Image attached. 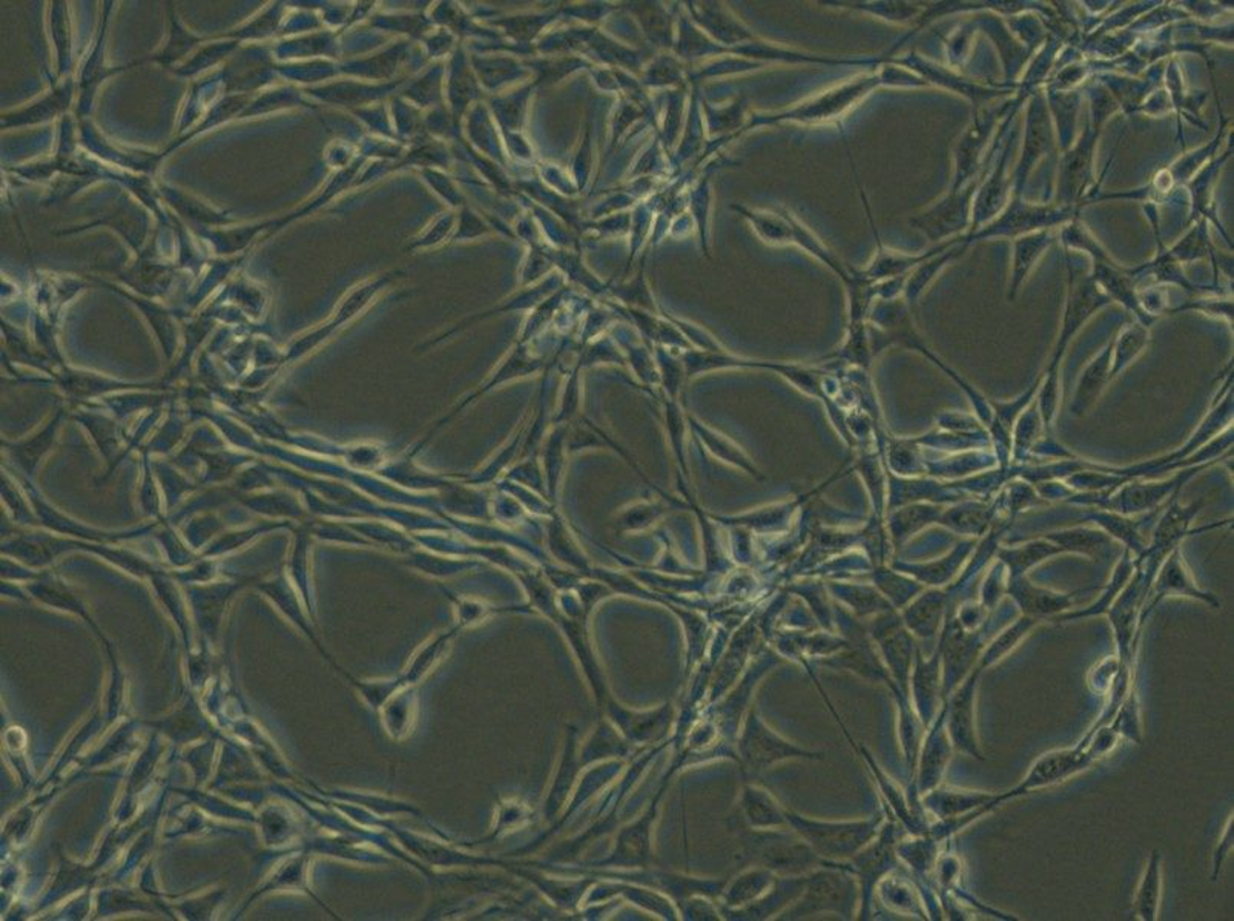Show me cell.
Masks as SVG:
<instances>
[{
	"instance_id": "6da1fadb",
	"label": "cell",
	"mask_w": 1234,
	"mask_h": 921,
	"mask_svg": "<svg viewBox=\"0 0 1234 921\" xmlns=\"http://www.w3.org/2000/svg\"><path fill=\"white\" fill-rule=\"evenodd\" d=\"M878 87H881L878 71L868 72V75L856 77V79L849 80L840 87H833L831 90L821 92V95L804 100L796 107L784 109V111L774 112V115L752 116L750 122L744 123L738 137L756 128L772 127V125L779 123H799L808 127V125L839 122Z\"/></svg>"
},
{
	"instance_id": "7a4b0ae2",
	"label": "cell",
	"mask_w": 1234,
	"mask_h": 921,
	"mask_svg": "<svg viewBox=\"0 0 1234 921\" xmlns=\"http://www.w3.org/2000/svg\"><path fill=\"white\" fill-rule=\"evenodd\" d=\"M1207 466H1200L1184 468L1177 472L1171 479L1156 481H1139V478L1128 479L1131 483L1121 484L1118 492H1095L1086 493L1082 498H1074L1078 504H1086V506L1099 507L1103 511H1110L1119 513V515H1135V513L1151 512L1159 507L1165 499H1171L1173 496L1181 493L1184 484H1187L1193 476L1200 474L1201 471Z\"/></svg>"
},
{
	"instance_id": "3957f363",
	"label": "cell",
	"mask_w": 1234,
	"mask_h": 921,
	"mask_svg": "<svg viewBox=\"0 0 1234 921\" xmlns=\"http://www.w3.org/2000/svg\"><path fill=\"white\" fill-rule=\"evenodd\" d=\"M1107 755V750L1104 749L1103 743L1090 734H1086L1074 749L1054 750L1050 753L1039 755L1023 782L1005 793L1006 798L1007 800L1021 798V795L1034 793V791L1067 782L1074 775L1083 773Z\"/></svg>"
},
{
	"instance_id": "277c9868",
	"label": "cell",
	"mask_w": 1234,
	"mask_h": 921,
	"mask_svg": "<svg viewBox=\"0 0 1234 921\" xmlns=\"http://www.w3.org/2000/svg\"><path fill=\"white\" fill-rule=\"evenodd\" d=\"M784 820L817 855L828 859L851 858L876 834V826L871 822H817L792 813H784Z\"/></svg>"
},
{
	"instance_id": "5b68a950",
	"label": "cell",
	"mask_w": 1234,
	"mask_h": 921,
	"mask_svg": "<svg viewBox=\"0 0 1234 921\" xmlns=\"http://www.w3.org/2000/svg\"><path fill=\"white\" fill-rule=\"evenodd\" d=\"M1165 597H1188V600L1203 602L1208 607L1221 608L1220 597L1215 593L1208 592V590L1201 588L1193 580L1181 547H1176L1175 551L1164 557L1158 572L1153 577L1147 600H1145L1144 607L1141 610V625H1144L1148 614Z\"/></svg>"
},
{
	"instance_id": "8992f818",
	"label": "cell",
	"mask_w": 1234,
	"mask_h": 921,
	"mask_svg": "<svg viewBox=\"0 0 1234 921\" xmlns=\"http://www.w3.org/2000/svg\"><path fill=\"white\" fill-rule=\"evenodd\" d=\"M981 673L983 670L977 665L957 685L946 705L945 721L948 723L946 730L954 749L980 761L985 759L977 737V689Z\"/></svg>"
},
{
	"instance_id": "52a82bcc",
	"label": "cell",
	"mask_w": 1234,
	"mask_h": 921,
	"mask_svg": "<svg viewBox=\"0 0 1234 921\" xmlns=\"http://www.w3.org/2000/svg\"><path fill=\"white\" fill-rule=\"evenodd\" d=\"M1108 301H1110V298L1104 295L1103 290L1096 288L1094 283L1084 280L1072 283L1062 333H1059L1058 343H1056L1054 355H1052L1050 365L1047 366L1046 375L1062 377L1059 367H1062L1063 357L1066 354L1070 338L1078 333L1079 327L1092 317V314Z\"/></svg>"
},
{
	"instance_id": "ba28073f",
	"label": "cell",
	"mask_w": 1234,
	"mask_h": 921,
	"mask_svg": "<svg viewBox=\"0 0 1234 921\" xmlns=\"http://www.w3.org/2000/svg\"><path fill=\"white\" fill-rule=\"evenodd\" d=\"M688 18L693 20L699 30L705 32L708 38L718 46L732 50V48L747 46L758 40L730 8L720 2H687Z\"/></svg>"
},
{
	"instance_id": "9c48e42d",
	"label": "cell",
	"mask_w": 1234,
	"mask_h": 921,
	"mask_svg": "<svg viewBox=\"0 0 1234 921\" xmlns=\"http://www.w3.org/2000/svg\"><path fill=\"white\" fill-rule=\"evenodd\" d=\"M1006 585L1007 593L1023 614L1038 621L1047 620V617L1054 620L1059 614L1070 612L1072 607H1075L1082 600V595L1090 590L1058 593L1054 590L1039 587V585L1031 583L1027 576L1009 577Z\"/></svg>"
},
{
	"instance_id": "30bf717a",
	"label": "cell",
	"mask_w": 1234,
	"mask_h": 921,
	"mask_svg": "<svg viewBox=\"0 0 1234 921\" xmlns=\"http://www.w3.org/2000/svg\"><path fill=\"white\" fill-rule=\"evenodd\" d=\"M752 854L763 866L783 874H797L816 864L817 854L807 842L787 835L764 834L752 840Z\"/></svg>"
},
{
	"instance_id": "8fae6325",
	"label": "cell",
	"mask_w": 1234,
	"mask_h": 921,
	"mask_svg": "<svg viewBox=\"0 0 1234 921\" xmlns=\"http://www.w3.org/2000/svg\"><path fill=\"white\" fill-rule=\"evenodd\" d=\"M1179 493L1173 496L1172 503L1168 504L1167 511L1161 516L1158 525H1156L1155 535L1152 537V543L1147 545L1145 552L1141 556L1155 557V559L1163 561L1165 556L1176 547H1181L1184 537L1188 536L1189 527L1193 521L1203 511L1207 499L1201 498L1196 503L1183 506L1179 503Z\"/></svg>"
},
{
	"instance_id": "7c38bea8",
	"label": "cell",
	"mask_w": 1234,
	"mask_h": 921,
	"mask_svg": "<svg viewBox=\"0 0 1234 921\" xmlns=\"http://www.w3.org/2000/svg\"><path fill=\"white\" fill-rule=\"evenodd\" d=\"M730 56H739V58L754 60V62L760 63L782 62L823 65V67H863V65L877 63L876 59H845L812 55V52L792 50V48L779 46V43L764 42L762 39L754 40V42L747 43V46L732 48Z\"/></svg>"
},
{
	"instance_id": "4fadbf2b",
	"label": "cell",
	"mask_w": 1234,
	"mask_h": 921,
	"mask_svg": "<svg viewBox=\"0 0 1234 921\" xmlns=\"http://www.w3.org/2000/svg\"><path fill=\"white\" fill-rule=\"evenodd\" d=\"M740 749H742L744 761L752 770H767V768L784 761V759L804 755L803 750L796 749V746L782 741L771 730H768L754 714L748 721Z\"/></svg>"
},
{
	"instance_id": "5bb4252c",
	"label": "cell",
	"mask_w": 1234,
	"mask_h": 921,
	"mask_svg": "<svg viewBox=\"0 0 1234 921\" xmlns=\"http://www.w3.org/2000/svg\"><path fill=\"white\" fill-rule=\"evenodd\" d=\"M1005 802V793L993 794L960 788H940L926 795V806L940 820L961 818L974 811H983L987 815Z\"/></svg>"
},
{
	"instance_id": "9a60e30c",
	"label": "cell",
	"mask_w": 1234,
	"mask_h": 921,
	"mask_svg": "<svg viewBox=\"0 0 1234 921\" xmlns=\"http://www.w3.org/2000/svg\"><path fill=\"white\" fill-rule=\"evenodd\" d=\"M852 887L845 877L839 874H817L808 884L807 895L802 903L791 909V917H803L812 912L829 911L843 912L851 902Z\"/></svg>"
},
{
	"instance_id": "2e32d148",
	"label": "cell",
	"mask_w": 1234,
	"mask_h": 921,
	"mask_svg": "<svg viewBox=\"0 0 1234 921\" xmlns=\"http://www.w3.org/2000/svg\"><path fill=\"white\" fill-rule=\"evenodd\" d=\"M1112 354H1114V341L1108 343L1106 349L1083 370L1070 406L1072 414L1075 416L1082 418L1086 415L1106 390L1107 384L1112 382Z\"/></svg>"
},
{
	"instance_id": "e0dca14e",
	"label": "cell",
	"mask_w": 1234,
	"mask_h": 921,
	"mask_svg": "<svg viewBox=\"0 0 1234 921\" xmlns=\"http://www.w3.org/2000/svg\"><path fill=\"white\" fill-rule=\"evenodd\" d=\"M967 218V197H948L910 220V225L921 230L930 240H940L965 225Z\"/></svg>"
},
{
	"instance_id": "ac0fdd59",
	"label": "cell",
	"mask_w": 1234,
	"mask_h": 921,
	"mask_svg": "<svg viewBox=\"0 0 1234 921\" xmlns=\"http://www.w3.org/2000/svg\"><path fill=\"white\" fill-rule=\"evenodd\" d=\"M1161 899H1163V858L1159 851H1152L1141 875L1135 899H1133V915L1141 921H1155L1159 917Z\"/></svg>"
},
{
	"instance_id": "d6986e66",
	"label": "cell",
	"mask_w": 1234,
	"mask_h": 921,
	"mask_svg": "<svg viewBox=\"0 0 1234 921\" xmlns=\"http://www.w3.org/2000/svg\"><path fill=\"white\" fill-rule=\"evenodd\" d=\"M674 56L683 63H694L705 58L730 56V50L718 46L705 32L694 26L687 13L679 14L675 23Z\"/></svg>"
},
{
	"instance_id": "ffe728a7",
	"label": "cell",
	"mask_w": 1234,
	"mask_h": 921,
	"mask_svg": "<svg viewBox=\"0 0 1234 921\" xmlns=\"http://www.w3.org/2000/svg\"><path fill=\"white\" fill-rule=\"evenodd\" d=\"M1058 555H1063L1062 548L1043 536L1014 547H1001L997 552L999 563L1005 565L1009 577L1027 576L1031 568Z\"/></svg>"
},
{
	"instance_id": "44dd1931",
	"label": "cell",
	"mask_w": 1234,
	"mask_h": 921,
	"mask_svg": "<svg viewBox=\"0 0 1234 921\" xmlns=\"http://www.w3.org/2000/svg\"><path fill=\"white\" fill-rule=\"evenodd\" d=\"M732 209L751 225L752 230L764 244L794 245V230L788 211H764V209L748 208L744 205H732Z\"/></svg>"
},
{
	"instance_id": "7402d4cb",
	"label": "cell",
	"mask_w": 1234,
	"mask_h": 921,
	"mask_svg": "<svg viewBox=\"0 0 1234 921\" xmlns=\"http://www.w3.org/2000/svg\"><path fill=\"white\" fill-rule=\"evenodd\" d=\"M1047 541L1058 545L1063 553H1076L1087 557H1099L1110 547V536L1095 528H1067L1042 535Z\"/></svg>"
},
{
	"instance_id": "603a6c76",
	"label": "cell",
	"mask_w": 1234,
	"mask_h": 921,
	"mask_svg": "<svg viewBox=\"0 0 1234 921\" xmlns=\"http://www.w3.org/2000/svg\"><path fill=\"white\" fill-rule=\"evenodd\" d=\"M1133 572H1135V557H1133L1132 552L1126 551V553H1124L1123 559H1121L1119 564L1116 565L1114 575H1112L1110 584L1107 585L1106 592H1104L1103 595L1099 596V600L1096 601L1094 605H1090V607H1087L1086 610H1078V612H1072L1070 610V612L1059 614V616L1054 617V620L1052 621L1070 622L1075 620H1082V617L1099 616V614H1106L1108 612V608L1112 607V604H1114L1116 597H1118L1119 593L1123 592V588L1126 587L1128 581H1131Z\"/></svg>"
},
{
	"instance_id": "cb8c5ba5",
	"label": "cell",
	"mask_w": 1234,
	"mask_h": 921,
	"mask_svg": "<svg viewBox=\"0 0 1234 921\" xmlns=\"http://www.w3.org/2000/svg\"><path fill=\"white\" fill-rule=\"evenodd\" d=\"M703 117H705L708 136L722 137L727 132H734L731 137L722 139L723 141L732 140L738 137L739 132L744 127V115H747L748 102L743 97H739L734 102L723 105L708 103L702 100Z\"/></svg>"
},
{
	"instance_id": "d4e9b609",
	"label": "cell",
	"mask_w": 1234,
	"mask_h": 921,
	"mask_svg": "<svg viewBox=\"0 0 1234 921\" xmlns=\"http://www.w3.org/2000/svg\"><path fill=\"white\" fill-rule=\"evenodd\" d=\"M1090 519L1099 524L1104 533L1108 536H1114L1116 539L1123 541L1126 545V551L1132 552V555L1139 557L1147 548L1138 532V524L1135 521L1127 519L1126 516L1110 511H1092Z\"/></svg>"
},
{
	"instance_id": "484cf974",
	"label": "cell",
	"mask_w": 1234,
	"mask_h": 921,
	"mask_svg": "<svg viewBox=\"0 0 1234 921\" xmlns=\"http://www.w3.org/2000/svg\"><path fill=\"white\" fill-rule=\"evenodd\" d=\"M642 7V23L643 30L649 36L653 46L673 50L675 40V23L678 18L669 8L661 7V3H639Z\"/></svg>"
},
{
	"instance_id": "4316f807",
	"label": "cell",
	"mask_w": 1234,
	"mask_h": 921,
	"mask_svg": "<svg viewBox=\"0 0 1234 921\" xmlns=\"http://www.w3.org/2000/svg\"><path fill=\"white\" fill-rule=\"evenodd\" d=\"M1148 343V330L1145 325H1128L1119 337L1114 339V354H1112V379L1118 377L1121 372L1127 369L1136 358L1143 354Z\"/></svg>"
},
{
	"instance_id": "83f0119b",
	"label": "cell",
	"mask_w": 1234,
	"mask_h": 921,
	"mask_svg": "<svg viewBox=\"0 0 1234 921\" xmlns=\"http://www.w3.org/2000/svg\"><path fill=\"white\" fill-rule=\"evenodd\" d=\"M1038 622V620H1034V617L1029 616H1023L1021 620L1015 622V624L1010 625V627L1007 628L1006 632L999 634V636H997V640H995L993 644L987 646L978 666H980L981 670H985L986 666H990L995 664V662L1001 661L1003 657L1007 656V654L1014 652V650L1017 648L1019 642L1025 640L1027 634L1031 632V628L1037 627Z\"/></svg>"
},
{
	"instance_id": "f1b7e54d",
	"label": "cell",
	"mask_w": 1234,
	"mask_h": 921,
	"mask_svg": "<svg viewBox=\"0 0 1234 921\" xmlns=\"http://www.w3.org/2000/svg\"><path fill=\"white\" fill-rule=\"evenodd\" d=\"M688 79H690V72L687 71L685 63L674 55L659 56L646 71V83L653 88L678 90L685 87Z\"/></svg>"
},
{
	"instance_id": "f546056e",
	"label": "cell",
	"mask_w": 1234,
	"mask_h": 921,
	"mask_svg": "<svg viewBox=\"0 0 1234 921\" xmlns=\"http://www.w3.org/2000/svg\"><path fill=\"white\" fill-rule=\"evenodd\" d=\"M989 519V508L977 503L961 504L960 507L952 508V511L941 515L942 523L950 525L955 531L965 533V535H980L985 532Z\"/></svg>"
},
{
	"instance_id": "4dcf8cb0",
	"label": "cell",
	"mask_w": 1234,
	"mask_h": 921,
	"mask_svg": "<svg viewBox=\"0 0 1234 921\" xmlns=\"http://www.w3.org/2000/svg\"><path fill=\"white\" fill-rule=\"evenodd\" d=\"M840 10L860 11V13L876 16L889 22H906L918 14V8L904 2H821Z\"/></svg>"
},
{
	"instance_id": "1f68e13d",
	"label": "cell",
	"mask_w": 1234,
	"mask_h": 921,
	"mask_svg": "<svg viewBox=\"0 0 1234 921\" xmlns=\"http://www.w3.org/2000/svg\"><path fill=\"white\" fill-rule=\"evenodd\" d=\"M688 205H690L691 216H693L695 226H698L702 250L710 257V249H708L707 240L708 216H710L711 206L710 176L702 177L699 184L691 189L690 197H688Z\"/></svg>"
},
{
	"instance_id": "d6a6232c",
	"label": "cell",
	"mask_w": 1234,
	"mask_h": 921,
	"mask_svg": "<svg viewBox=\"0 0 1234 921\" xmlns=\"http://www.w3.org/2000/svg\"><path fill=\"white\" fill-rule=\"evenodd\" d=\"M1050 241L1052 237L1049 234H1043V236L1025 238V240L1018 241L1017 258H1015L1014 283H1011V297L1017 293L1023 278H1025L1027 270L1030 269L1031 263L1037 260L1042 250L1046 248V245L1049 246Z\"/></svg>"
},
{
	"instance_id": "836d02e7",
	"label": "cell",
	"mask_w": 1234,
	"mask_h": 921,
	"mask_svg": "<svg viewBox=\"0 0 1234 921\" xmlns=\"http://www.w3.org/2000/svg\"><path fill=\"white\" fill-rule=\"evenodd\" d=\"M1233 814L1230 815L1227 823H1225L1224 832H1222L1220 843H1217L1215 852H1213V866L1212 879L1217 882L1222 871V866L1227 862L1228 854L1233 850Z\"/></svg>"
}]
</instances>
